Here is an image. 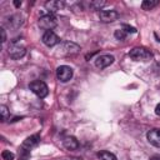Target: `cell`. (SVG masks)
<instances>
[{"label": "cell", "instance_id": "cell-1", "mask_svg": "<svg viewBox=\"0 0 160 160\" xmlns=\"http://www.w3.org/2000/svg\"><path fill=\"white\" fill-rule=\"evenodd\" d=\"M129 56L135 61H148L152 58V54L145 48H134L130 50Z\"/></svg>", "mask_w": 160, "mask_h": 160}, {"label": "cell", "instance_id": "cell-2", "mask_svg": "<svg viewBox=\"0 0 160 160\" xmlns=\"http://www.w3.org/2000/svg\"><path fill=\"white\" fill-rule=\"evenodd\" d=\"M29 88H30V90H31L36 96H39L40 99L45 98V96L49 94L48 85H46L44 81H41V80H34V81H31L30 85H29Z\"/></svg>", "mask_w": 160, "mask_h": 160}, {"label": "cell", "instance_id": "cell-3", "mask_svg": "<svg viewBox=\"0 0 160 160\" xmlns=\"http://www.w3.org/2000/svg\"><path fill=\"white\" fill-rule=\"evenodd\" d=\"M39 26L46 31H51L56 25H58V20L56 18L52 15V14H46V15H42L40 19H39Z\"/></svg>", "mask_w": 160, "mask_h": 160}, {"label": "cell", "instance_id": "cell-4", "mask_svg": "<svg viewBox=\"0 0 160 160\" xmlns=\"http://www.w3.org/2000/svg\"><path fill=\"white\" fill-rule=\"evenodd\" d=\"M79 51H80V46L74 42H70V41H65V42L60 44V46H59L60 55H74Z\"/></svg>", "mask_w": 160, "mask_h": 160}, {"label": "cell", "instance_id": "cell-5", "mask_svg": "<svg viewBox=\"0 0 160 160\" xmlns=\"http://www.w3.org/2000/svg\"><path fill=\"white\" fill-rule=\"evenodd\" d=\"M72 74H74L72 69L68 65H61L56 69V76L61 82H68L72 78Z\"/></svg>", "mask_w": 160, "mask_h": 160}, {"label": "cell", "instance_id": "cell-6", "mask_svg": "<svg viewBox=\"0 0 160 160\" xmlns=\"http://www.w3.org/2000/svg\"><path fill=\"white\" fill-rule=\"evenodd\" d=\"M41 40H42V42H44L46 46H49V48L55 46V45H58V44L60 42V38H59L54 31H45L44 35H42V38H41Z\"/></svg>", "mask_w": 160, "mask_h": 160}, {"label": "cell", "instance_id": "cell-7", "mask_svg": "<svg viewBox=\"0 0 160 160\" xmlns=\"http://www.w3.org/2000/svg\"><path fill=\"white\" fill-rule=\"evenodd\" d=\"M8 52H9L10 58H12V59H20V58H22V56L25 55L26 50H25L24 46L12 42V44L9 46V49H8Z\"/></svg>", "mask_w": 160, "mask_h": 160}, {"label": "cell", "instance_id": "cell-8", "mask_svg": "<svg viewBox=\"0 0 160 160\" xmlns=\"http://www.w3.org/2000/svg\"><path fill=\"white\" fill-rule=\"evenodd\" d=\"M114 60H115V58H114L112 55H110V54L100 55L99 58H96L95 65H96V68H99V69H105V68L110 66V65L114 62Z\"/></svg>", "mask_w": 160, "mask_h": 160}, {"label": "cell", "instance_id": "cell-9", "mask_svg": "<svg viewBox=\"0 0 160 160\" xmlns=\"http://www.w3.org/2000/svg\"><path fill=\"white\" fill-rule=\"evenodd\" d=\"M99 18L104 22H112L119 18V12L115 10H101L99 12Z\"/></svg>", "mask_w": 160, "mask_h": 160}, {"label": "cell", "instance_id": "cell-10", "mask_svg": "<svg viewBox=\"0 0 160 160\" xmlns=\"http://www.w3.org/2000/svg\"><path fill=\"white\" fill-rule=\"evenodd\" d=\"M149 142L156 148H160V129H151L146 135Z\"/></svg>", "mask_w": 160, "mask_h": 160}, {"label": "cell", "instance_id": "cell-11", "mask_svg": "<svg viewBox=\"0 0 160 160\" xmlns=\"http://www.w3.org/2000/svg\"><path fill=\"white\" fill-rule=\"evenodd\" d=\"M62 6H64V2L62 1H58V0H50V1L45 2V8L50 14L56 12L58 10H61Z\"/></svg>", "mask_w": 160, "mask_h": 160}, {"label": "cell", "instance_id": "cell-12", "mask_svg": "<svg viewBox=\"0 0 160 160\" xmlns=\"http://www.w3.org/2000/svg\"><path fill=\"white\" fill-rule=\"evenodd\" d=\"M39 141H40V135L35 134V135H31V136L26 138V139L24 140V142H22V146H24L25 149H29V150H30L31 148L36 146V145L39 144Z\"/></svg>", "mask_w": 160, "mask_h": 160}, {"label": "cell", "instance_id": "cell-13", "mask_svg": "<svg viewBox=\"0 0 160 160\" xmlns=\"http://www.w3.org/2000/svg\"><path fill=\"white\" fill-rule=\"evenodd\" d=\"M62 144H64V146H65L68 150H76V149L79 148V142H78V140H76L74 136H68V138H65L64 141H62Z\"/></svg>", "mask_w": 160, "mask_h": 160}, {"label": "cell", "instance_id": "cell-14", "mask_svg": "<svg viewBox=\"0 0 160 160\" xmlns=\"http://www.w3.org/2000/svg\"><path fill=\"white\" fill-rule=\"evenodd\" d=\"M96 156L100 159V160H116V156L110 152V151H106V150H101L96 154Z\"/></svg>", "mask_w": 160, "mask_h": 160}, {"label": "cell", "instance_id": "cell-15", "mask_svg": "<svg viewBox=\"0 0 160 160\" xmlns=\"http://www.w3.org/2000/svg\"><path fill=\"white\" fill-rule=\"evenodd\" d=\"M159 4V0H144L141 2V8L144 10H151L152 8H155Z\"/></svg>", "mask_w": 160, "mask_h": 160}, {"label": "cell", "instance_id": "cell-16", "mask_svg": "<svg viewBox=\"0 0 160 160\" xmlns=\"http://www.w3.org/2000/svg\"><path fill=\"white\" fill-rule=\"evenodd\" d=\"M0 114H1V120L5 121L6 118L9 116V110H8V108H6L5 105H1V106H0Z\"/></svg>", "mask_w": 160, "mask_h": 160}, {"label": "cell", "instance_id": "cell-17", "mask_svg": "<svg viewBox=\"0 0 160 160\" xmlns=\"http://www.w3.org/2000/svg\"><path fill=\"white\" fill-rule=\"evenodd\" d=\"M1 156H2L4 160H14V158H15V155L11 151H9V150H4Z\"/></svg>", "mask_w": 160, "mask_h": 160}, {"label": "cell", "instance_id": "cell-18", "mask_svg": "<svg viewBox=\"0 0 160 160\" xmlns=\"http://www.w3.org/2000/svg\"><path fill=\"white\" fill-rule=\"evenodd\" d=\"M125 36H126V32H125L122 29H120V30H116V31H115V38H116L118 40H124V39H125Z\"/></svg>", "mask_w": 160, "mask_h": 160}, {"label": "cell", "instance_id": "cell-19", "mask_svg": "<svg viewBox=\"0 0 160 160\" xmlns=\"http://www.w3.org/2000/svg\"><path fill=\"white\" fill-rule=\"evenodd\" d=\"M122 30L128 34V32H136V29L135 28H132V26H129V25H122Z\"/></svg>", "mask_w": 160, "mask_h": 160}, {"label": "cell", "instance_id": "cell-20", "mask_svg": "<svg viewBox=\"0 0 160 160\" xmlns=\"http://www.w3.org/2000/svg\"><path fill=\"white\" fill-rule=\"evenodd\" d=\"M105 4H106V2H104V1H96V2H91L90 5L94 6V8H96V9H101Z\"/></svg>", "mask_w": 160, "mask_h": 160}, {"label": "cell", "instance_id": "cell-21", "mask_svg": "<svg viewBox=\"0 0 160 160\" xmlns=\"http://www.w3.org/2000/svg\"><path fill=\"white\" fill-rule=\"evenodd\" d=\"M0 31H1V41L4 42V41L6 40V35H5V30H4V29H0Z\"/></svg>", "mask_w": 160, "mask_h": 160}, {"label": "cell", "instance_id": "cell-22", "mask_svg": "<svg viewBox=\"0 0 160 160\" xmlns=\"http://www.w3.org/2000/svg\"><path fill=\"white\" fill-rule=\"evenodd\" d=\"M155 114L160 116V104H158V105H156V108H155Z\"/></svg>", "mask_w": 160, "mask_h": 160}, {"label": "cell", "instance_id": "cell-23", "mask_svg": "<svg viewBox=\"0 0 160 160\" xmlns=\"http://www.w3.org/2000/svg\"><path fill=\"white\" fill-rule=\"evenodd\" d=\"M14 5L15 6H20L21 5V1H14Z\"/></svg>", "mask_w": 160, "mask_h": 160}, {"label": "cell", "instance_id": "cell-24", "mask_svg": "<svg viewBox=\"0 0 160 160\" xmlns=\"http://www.w3.org/2000/svg\"><path fill=\"white\" fill-rule=\"evenodd\" d=\"M66 160H79V159H66Z\"/></svg>", "mask_w": 160, "mask_h": 160}, {"label": "cell", "instance_id": "cell-25", "mask_svg": "<svg viewBox=\"0 0 160 160\" xmlns=\"http://www.w3.org/2000/svg\"><path fill=\"white\" fill-rule=\"evenodd\" d=\"M158 160H160V156H158Z\"/></svg>", "mask_w": 160, "mask_h": 160}]
</instances>
